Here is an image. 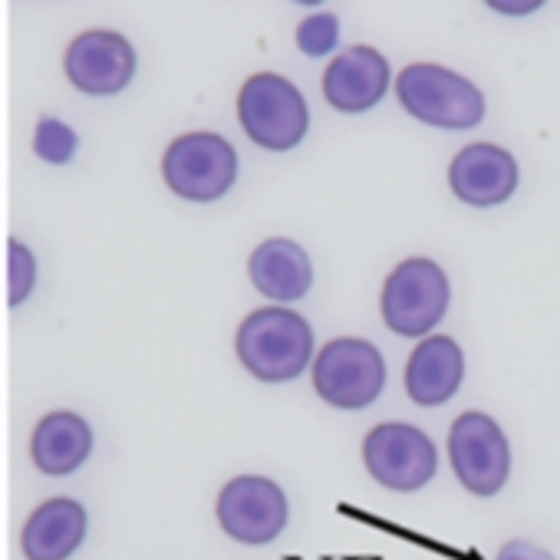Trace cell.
<instances>
[{"label": "cell", "mask_w": 560, "mask_h": 560, "mask_svg": "<svg viewBox=\"0 0 560 560\" xmlns=\"http://www.w3.org/2000/svg\"><path fill=\"white\" fill-rule=\"evenodd\" d=\"M247 273L254 288L277 304H294L307 298L314 284V264L307 250L291 237H267L264 244H257L247 260Z\"/></svg>", "instance_id": "cell-14"}, {"label": "cell", "mask_w": 560, "mask_h": 560, "mask_svg": "<svg viewBox=\"0 0 560 560\" xmlns=\"http://www.w3.org/2000/svg\"><path fill=\"white\" fill-rule=\"evenodd\" d=\"M491 8L494 11H504V14H527V11H537L540 4H517V8L514 4H491Z\"/></svg>", "instance_id": "cell-21"}, {"label": "cell", "mask_w": 560, "mask_h": 560, "mask_svg": "<svg viewBox=\"0 0 560 560\" xmlns=\"http://www.w3.org/2000/svg\"><path fill=\"white\" fill-rule=\"evenodd\" d=\"M162 178L185 201H218L237 182V152L218 132L178 136L162 155Z\"/></svg>", "instance_id": "cell-5"}, {"label": "cell", "mask_w": 560, "mask_h": 560, "mask_svg": "<svg viewBox=\"0 0 560 560\" xmlns=\"http://www.w3.org/2000/svg\"><path fill=\"white\" fill-rule=\"evenodd\" d=\"M80 149V136L63 122V119H54V116H44L34 129V152L37 159L50 162V165H67L73 162Z\"/></svg>", "instance_id": "cell-17"}, {"label": "cell", "mask_w": 560, "mask_h": 560, "mask_svg": "<svg viewBox=\"0 0 560 560\" xmlns=\"http://www.w3.org/2000/svg\"><path fill=\"white\" fill-rule=\"evenodd\" d=\"M241 366L260 383H291L314 360V330L291 307H260L237 327Z\"/></svg>", "instance_id": "cell-1"}, {"label": "cell", "mask_w": 560, "mask_h": 560, "mask_svg": "<svg viewBox=\"0 0 560 560\" xmlns=\"http://www.w3.org/2000/svg\"><path fill=\"white\" fill-rule=\"evenodd\" d=\"M452 288L445 270L432 257H406L383 284L380 311L393 334L425 337L448 314Z\"/></svg>", "instance_id": "cell-4"}, {"label": "cell", "mask_w": 560, "mask_h": 560, "mask_svg": "<svg viewBox=\"0 0 560 560\" xmlns=\"http://www.w3.org/2000/svg\"><path fill=\"white\" fill-rule=\"evenodd\" d=\"M298 47L307 57H324L340 44V21L334 14H311L298 24Z\"/></svg>", "instance_id": "cell-18"}, {"label": "cell", "mask_w": 560, "mask_h": 560, "mask_svg": "<svg viewBox=\"0 0 560 560\" xmlns=\"http://www.w3.org/2000/svg\"><path fill=\"white\" fill-rule=\"evenodd\" d=\"M363 465L389 491H419L435 478L439 452L432 439L409 422H383L363 439Z\"/></svg>", "instance_id": "cell-9"}, {"label": "cell", "mask_w": 560, "mask_h": 560, "mask_svg": "<svg viewBox=\"0 0 560 560\" xmlns=\"http://www.w3.org/2000/svg\"><path fill=\"white\" fill-rule=\"evenodd\" d=\"M63 70L80 93L116 96L136 77V50L116 31H86L67 47Z\"/></svg>", "instance_id": "cell-10"}, {"label": "cell", "mask_w": 560, "mask_h": 560, "mask_svg": "<svg viewBox=\"0 0 560 560\" xmlns=\"http://www.w3.org/2000/svg\"><path fill=\"white\" fill-rule=\"evenodd\" d=\"M498 560H557V557L530 540H511L498 550Z\"/></svg>", "instance_id": "cell-20"}, {"label": "cell", "mask_w": 560, "mask_h": 560, "mask_svg": "<svg viewBox=\"0 0 560 560\" xmlns=\"http://www.w3.org/2000/svg\"><path fill=\"white\" fill-rule=\"evenodd\" d=\"M521 182L517 159L491 142L465 145L448 165V185L458 201L471 208H494L504 205Z\"/></svg>", "instance_id": "cell-11"}, {"label": "cell", "mask_w": 560, "mask_h": 560, "mask_svg": "<svg viewBox=\"0 0 560 560\" xmlns=\"http://www.w3.org/2000/svg\"><path fill=\"white\" fill-rule=\"evenodd\" d=\"M448 462L465 491L494 498L511 478V445L488 412H462L448 429Z\"/></svg>", "instance_id": "cell-7"}, {"label": "cell", "mask_w": 560, "mask_h": 560, "mask_svg": "<svg viewBox=\"0 0 560 560\" xmlns=\"http://www.w3.org/2000/svg\"><path fill=\"white\" fill-rule=\"evenodd\" d=\"M389 90V60L376 47H347L324 73V96L340 113H370Z\"/></svg>", "instance_id": "cell-12"}, {"label": "cell", "mask_w": 560, "mask_h": 560, "mask_svg": "<svg viewBox=\"0 0 560 560\" xmlns=\"http://www.w3.org/2000/svg\"><path fill=\"white\" fill-rule=\"evenodd\" d=\"M86 508L73 498H50L31 511L21 530V550L27 560H70L86 540Z\"/></svg>", "instance_id": "cell-13"}, {"label": "cell", "mask_w": 560, "mask_h": 560, "mask_svg": "<svg viewBox=\"0 0 560 560\" xmlns=\"http://www.w3.org/2000/svg\"><path fill=\"white\" fill-rule=\"evenodd\" d=\"M314 389L334 409H366L380 399L386 386L383 353L360 337L330 340L314 360Z\"/></svg>", "instance_id": "cell-6"}, {"label": "cell", "mask_w": 560, "mask_h": 560, "mask_svg": "<svg viewBox=\"0 0 560 560\" xmlns=\"http://www.w3.org/2000/svg\"><path fill=\"white\" fill-rule=\"evenodd\" d=\"M8 270H11V304L21 307L31 294H34V284H37V260H34V250L21 241H11L8 247Z\"/></svg>", "instance_id": "cell-19"}, {"label": "cell", "mask_w": 560, "mask_h": 560, "mask_svg": "<svg viewBox=\"0 0 560 560\" xmlns=\"http://www.w3.org/2000/svg\"><path fill=\"white\" fill-rule=\"evenodd\" d=\"M237 119L254 145L267 152H291L307 136L311 109L288 77L254 73L237 93Z\"/></svg>", "instance_id": "cell-2"}, {"label": "cell", "mask_w": 560, "mask_h": 560, "mask_svg": "<svg viewBox=\"0 0 560 560\" xmlns=\"http://www.w3.org/2000/svg\"><path fill=\"white\" fill-rule=\"evenodd\" d=\"M93 452V429L77 412H47L31 435V458L44 475H73Z\"/></svg>", "instance_id": "cell-16"}, {"label": "cell", "mask_w": 560, "mask_h": 560, "mask_svg": "<svg viewBox=\"0 0 560 560\" xmlns=\"http://www.w3.org/2000/svg\"><path fill=\"white\" fill-rule=\"evenodd\" d=\"M402 109L435 129H475L485 119L481 90L439 63H409L396 80Z\"/></svg>", "instance_id": "cell-3"}, {"label": "cell", "mask_w": 560, "mask_h": 560, "mask_svg": "<svg viewBox=\"0 0 560 560\" xmlns=\"http://www.w3.org/2000/svg\"><path fill=\"white\" fill-rule=\"evenodd\" d=\"M214 514L231 540L264 547L284 534L291 521V504L277 481L264 475H237L221 488Z\"/></svg>", "instance_id": "cell-8"}, {"label": "cell", "mask_w": 560, "mask_h": 560, "mask_svg": "<svg viewBox=\"0 0 560 560\" xmlns=\"http://www.w3.org/2000/svg\"><path fill=\"white\" fill-rule=\"evenodd\" d=\"M465 380V353L452 337H425L406 363V393L416 406L448 402Z\"/></svg>", "instance_id": "cell-15"}]
</instances>
